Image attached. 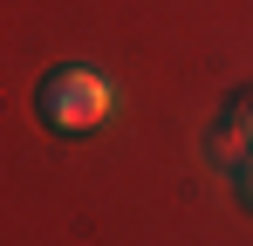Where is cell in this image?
<instances>
[{
	"instance_id": "obj_4",
	"label": "cell",
	"mask_w": 253,
	"mask_h": 246,
	"mask_svg": "<svg viewBox=\"0 0 253 246\" xmlns=\"http://www.w3.org/2000/svg\"><path fill=\"white\" fill-rule=\"evenodd\" d=\"M240 117H247V130H253V96H247V103H240Z\"/></svg>"
},
{
	"instance_id": "obj_1",
	"label": "cell",
	"mask_w": 253,
	"mask_h": 246,
	"mask_svg": "<svg viewBox=\"0 0 253 246\" xmlns=\"http://www.w3.org/2000/svg\"><path fill=\"white\" fill-rule=\"evenodd\" d=\"M42 117L48 130H62V137H89L96 123L117 110V96H110V82L96 76V69H55V76L42 82Z\"/></svg>"
},
{
	"instance_id": "obj_2",
	"label": "cell",
	"mask_w": 253,
	"mask_h": 246,
	"mask_svg": "<svg viewBox=\"0 0 253 246\" xmlns=\"http://www.w3.org/2000/svg\"><path fill=\"white\" fill-rule=\"evenodd\" d=\"M247 144H253V130H247V117H240V110L219 123V130H212V158H226V164H240V158H247Z\"/></svg>"
},
{
	"instance_id": "obj_3",
	"label": "cell",
	"mask_w": 253,
	"mask_h": 246,
	"mask_svg": "<svg viewBox=\"0 0 253 246\" xmlns=\"http://www.w3.org/2000/svg\"><path fill=\"white\" fill-rule=\"evenodd\" d=\"M233 185H240V199L253 205V151H247V158H240V164H233Z\"/></svg>"
}]
</instances>
